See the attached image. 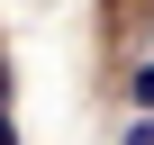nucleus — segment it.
Returning <instances> with one entry per match:
<instances>
[{
    "label": "nucleus",
    "mask_w": 154,
    "mask_h": 145,
    "mask_svg": "<svg viewBox=\"0 0 154 145\" xmlns=\"http://www.w3.org/2000/svg\"><path fill=\"white\" fill-rule=\"evenodd\" d=\"M136 109H145V118H154V63H145V72H136Z\"/></svg>",
    "instance_id": "1"
},
{
    "label": "nucleus",
    "mask_w": 154,
    "mask_h": 145,
    "mask_svg": "<svg viewBox=\"0 0 154 145\" xmlns=\"http://www.w3.org/2000/svg\"><path fill=\"white\" fill-rule=\"evenodd\" d=\"M118 145H154V118H136V127H127V136H118Z\"/></svg>",
    "instance_id": "2"
},
{
    "label": "nucleus",
    "mask_w": 154,
    "mask_h": 145,
    "mask_svg": "<svg viewBox=\"0 0 154 145\" xmlns=\"http://www.w3.org/2000/svg\"><path fill=\"white\" fill-rule=\"evenodd\" d=\"M0 145H18V127H9V118H0Z\"/></svg>",
    "instance_id": "3"
},
{
    "label": "nucleus",
    "mask_w": 154,
    "mask_h": 145,
    "mask_svg": "<svg viewBox=\"0 0 154 145\" xmlns=\"http://www.w3.org/2000/svg\"><path fill=\"white\" fill-rule=\"evenodd\" d=\"M0 100H9V72H0Z\"/></svg>",
    "instance_id": "4"
}]
</instances>
